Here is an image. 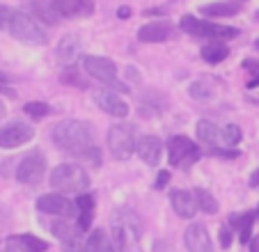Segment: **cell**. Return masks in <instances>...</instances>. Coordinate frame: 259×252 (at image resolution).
Returning <instances> with one entry per match:
<instances>
[{
	"mask_svg": "<svg viewBox=\"0 0 259 252\" xmlns=\"http://www.w3.org/2000/svg\"><path fill=\"white\" fill-rule=\"evenodd\" d=\"M3 85H7V76H5V73H0V88H3Z\"/></svg>",
	"mask_w": 259,
	"mask_h": 252,
	"instance_id": "b9f144b4",
	"label": "cell"
},
{
	"mask_svg": "<svg viewBox=\"0 0 259 252\" xmlns=\"http://www.w3.org/2000/svg\"><path fill=\"white\" fill-rule=\"evenodd\" d=\"M230 55V49H227L223 41H218V44H209L202 49V60H206L209 64H218L223 62V60Z\"/></svg>",
	"mask_w": 259,
	"mask_h": 252,
	"instance_id": "484cf974",
	"label": "cell"
},
{
	"mask_svg": "<svg viewBox=\"0 0 259 252\" xmlns=\"http://www.w3.org/2000/svg\"><path fill=\"white\" fill-rule=\"evenodd\" d=\"M76 206H78V229L88 232L92 227V218H94V197L92 195H78Z\"/></svg>",
	"mask_w": 259,
	"mask_h": 252,
	"instance_id": "ffe728a7",
	"label": "cell"
},
{
	"mask_svg": "<svg viewBox=\"0 0 259 252\" xmlns=\"http://www.w3.org/2000/svg\"><path fill=\"white\" fill-rule=\"evenodd\" d=\"M254 49H257V51H259V39H257V41H254Z\"/></svg>",
	"mask_w": 259,
	"mask_h": 252,
	"instance_id": "7bdbcfd3",
	"label": "cell"
},
{
	"mask_svg": "<svg viewBox=\"0 0 259 252\" xmlns=\"http://www.w3.org/2000/svg\"><path fill=\"white\" fill-rule=\"evenodd\" d=\"M209 154H213V156H225V158H239V154H236L234 149H223V147H213V149H209Z\"/></svg>",
	"mask_w": 259,
	"mask_h": 252,
	"instance_id": "836d02e7",
	"label": "cell"
},
{
	"mask_svg": "<svg viewBox=\"0 0 259 252\" xmlns=\"http://www.w3.org/2000/svg\"><path fill=\"white\" fill-rule=\"evenodd\" d=\"M46 172V158L44 154H39V151H32V154H28L23 160L19 163V167H16V179L21 181V184H39L41 177H44Z\"/></svg>",
	"mask_w": 259,
	"mask_h": 252,
	"instance_id": "9c48e42d",
	"label": "cell"
},
{
	"mask_svg": "<svg viewBox=\"0 0 259 252\" xmlns=\"http://www.w3.org/2000/svg\"><path fill=\"white\" fill-rule=\"evenodd\" d=\"M197 138H200L202 142H206V145H215V147L227 145L225 131H220L218 126L211 124V121H200V124H197Z\"/></svg>",
	"mask_w": 259,
	"mask_h": 252,
	"instance_id": "7402d4cb",
	"label": "cell"
},
{
	"mask_svg": "<svg viewBox=\"0 0 259 252\" xmlns=\"http://www.w3.org/2000/svg\"><path fill=\"white\" fill-rule=\"evenodd\" d=\"M195 199H197V206H200L204 214H215V211H218V202L213 199V195H211L209 190L197 188L195 190Z\"/></svg>",
	"mask_w": 259,
	"mask_h": 252,
	"instance_id": "f1b7e54d",
	"label": "cell"
},
{
	"mask_svg": "<svg viewBox=\"0 0 259 252\" xmlns=\"http://www.w3.org/2000/svg\"><path fill=\"white\" fill-rule=\"evenodd\" d=\"M108 149H110V154H113L117 160H126L128 156L138 149L133 129L122 126V124L113 126V129L108 131Z\"/></svg>",
	"mask_w": 259,
	"mask_h": 252,
	"instance_id": "ba28073f",
	"label": "cell"
},
{
	"mask_svg": "<svg viewBox=\"0 0 259 252\" xmlns=\"http://www.w3.org/2000/svg\"><path fill=\"white\" fill-rule=\"evenodd\" d=\"M117 16H119V19H128V16H131V10H128V7H119Z\"/></svg>",
	"mask_w": 259,
	"mask_h": 252,
	"instance_id": "74e56055",
	"label": "cell"
},
{
	"mask_svg": "<svg viewBox=\"0 0 259 252\" xmlns=\"http://www.w3.org/2000/svg\"><path fill=\"white\" fill-rule=\"evenodd\" d=\"M49 247V243L41 241L37 236L30 234H21V236H10L3 247V252H44Z\"/></svg>",
	"mask_w": 259,
	"mask_h": 252,
	"instance_id": "9a60e30c",
	"label": "cell"
},
{
	"mask_svg": "<svg viewBox=\"0 0 259 252\" xmlns=\"http://www.w3.org/2000/svg\"><path fill=\"white\" fill-rule=\"evenodd\" d=\"M200 12L204 16H209V19H223V16H234L239 12V7L232 5V3H209Z\"/></svg>",
	"mask_w": 259,
	"mask_h": 252,
	"instance_id": "d4e9b609",
	"label": "cell"
},
{
	"mask_svg": "<svg viewBox=\"0 0 259 252\" xmlns=\"http://www.w3.org/2000/svg\"><path fill=\"white\" fill-rule=\"evenodd\" d=\"M5 117V103H3V99H0V119Z\"/></svg>",
	"mask_w": 259,
	"mask_h": 252,
	"instance_id": "60d3db41",
	"label": "cell"
},
{
	"mask_svg": "<svg viewBox=\"0 0 259 252\" xmlns=\"http://www.w3.org/2000/svg\"><path fill=\"white\" fill-rule=\"evenodd\" d=\"M62 80H64V82H78V88H85V82L80 80V78L76 76V73H64Z\"/></svg>",
	"mask_w": 259,
	"mask_h": 252,
	"instance_id": "d590c367",
	"label": "cell"
},
{
	"mask_svg": "<svg viewBox=\"0 0 259 252\" xmlns=\"http://www.w3.org/2000/svg\"><path fill=\"white\" fill-rule=\"evenodd\" d=\"M23 110H25V115L34 117V119H41V117L51 115V106L44 103V101H30V103L23 106Z\"/></svg>",
	"mask_w": 259,
	"mask_h": 252,
	"instance_id": "f546056e",
	"label": "cell"
},
{
	"mask_svg": "<svg viewBox=\"0 0 259 252\" xmlns=\"http://www.w3.org/2000/svg\"><path fill=\"white\" fill-rule=\"evenodd\" d=\"M257 220V214L248 211V214H239V216H232L230 223L239 229V241L241 243H250V232H252V225Z\"/></svg>",
	"mask_w": 259,
	"mask_h": 252,
	"instance_id": "cb8c5ba5",
	"label": "cell"
},
{
	"mask_svg": "<svg viewBox=\"0 0 259 252\" xmlns=\"http://www.w3.org/2000/svg\"><path fill=\"white\" fill-rule=\"evenodd\" d=\"M80 252H117V247L110 243V238H108V234L103 229H94L92 236L80 247Z\"/></svg>",
	"mask_w": 259,
	"mask_h": 252,
	"instance_id": "603a6c76",
	"label": "cell"
},
{
	"mask_svg": "<svg viewBox=\"0 0 259 252\" xmlns=\"http://www.w3.org/2000/svg\"><path fill=\"white\" fill-rule=\"evenodd\" d=\"M250 252H259V238H254V241L250 243Z\"/></svg>",
	"mask_w": 259,
	"mask_h": 252,
	"instance_id": "f35d334b",
	"label": "cell"
},
{
	"mask_svg": "<svg viewBox=\"0 0 259 252\" xmlns=\"http://www.w3.org/2000/svg\"><path fill=\"white\" fill-rule=\"evenodd\" d=\"M32 126L23 124V121H10V124L0 126V147L3 149H16V147L32 140Z\"/></svg>",
	"mask_w": 259,
	"mask_h": 252,
	"instance_id": "30bf717a",
	"label": "cell"
},
{
	"mask_svg": "<svg viewBox=\"0 0 259 252\" xmlns=\"http://www.w3.org/2000/svg\"><path fill=\"white\" fill-rule=\"evenodd\" d=\"M78 53H80V39L73 37V34L62 37L60 39V44H58V49H55V58H58V62L64 64V67H69V64L76 62Z\"/></svg>",
	"mask_w": 259,
	"mask_h": 252,
	"instance_id": "d6986e66",
	"label": "cell"
},
{
	"mask_svg": "<svg viewBox=\"0 0 259 252\" xmlns=\"http://www.w3.org/2000/svg\"><path fill=\"white\" fill-rule=\"evenodd\" d=\"M94 101L103 112L113 117H126L128 115V103H124V99L119 94H115L113 90H94Z\"/></svg>",
	"mask_w": 259,
	"mask_h": 252,
	"instance_id": "8fae6325",
	"label": "cell"
},
{
	"mask_svg": "<svg viewBox=\"0 0 259 252\" xmlns=\"http://www.w3.org/2000/svg\"><path fill=\"white\" fill-rule=\"evenodd\" d=\"M37 211L46 216H60V218H69L73 214V204L64 199L62 195H41L37 199Z\"/></svg>",
	"mask_w": 259,
	"mask_h": 252,
	"instance_id": "7c38bea8",
	"label": "cell"
},
{
	"mask_svg": "<svg viewBox=\"0 0 259 252\" xmlns=\"http://www.w3.org/2000/svg\"><path fill=\"white\" fill-rule=\"evenodd\" d=\"M53 234L64 243L67 252H76V250H78V236H80V232H76V229H73L69 223H64V220H58V223L53 225Z\"/></svg>",
	"mask_w": 259,
	"mask_h": 252,
	"instance_id": "44dd1931",
	"label": "cell"
},
{
	"mask_svg": "<svg viewBox=\"0 0 259 252\" xmlns=\"http://www.w3.org/2000/svg\"><path fill=\"white\" fill-rule=\"evenodd\" d=\"M181 30L193 37H206V39H215V41H225V39H234L239 34L236 28H227V25H218L211 21H202L195 16H184L181 19Z\"/></svg>",
	"mask_w": 259,
	"mask_h": 252,
	"instance_id": "5b68a950",
	"label": "cell"
},
{
	"mask_svg": "<svg viewBox=\"0 0 259 252\" xmlns=\"http://www.w3.org/2000/svg\"><path fill=\"white\" fill-rule=\"evenodd\" d=\"M32 7H34V10H37V12H34V14H37V16H41V19H44L49 25L58 23V14H53V12H55V7H53V3H51V0H34V3H32Z\"/></svg>",
	"mask_w": 259,
	"mask_h": 252,
	"instance_id": "83f0119b",
	"label": "cell"
},
{
	"mask_svg": "<svg viewBox=\"0 0 259 252\" xmlns=\"http://www.w3.org/2000/svg\"><path fill=\"white\" fill-rule=\"evenodd\" d=\"M167 156H170V165H193L202 156V149L186 136H175L167 140Z\"/></svg>",
	"mask_w": 259,
	"mask_h": 252,
	"instance_id": "52a82bcc",
	"label": "cell"
},
{
	"mask_svg": "<svg viewBox=\"0 0 259 252\" xmlns=\"http://www.w3.org/2000/svg\"><path fill=\"white\" fill-rule=\"evenodd\" d=\"M53 142L60 149L69 151V154H76L78 158L92 160L94 165L101 163V154L99 149L92 145V129H90L85 121H62L53 129Z\"/></svg>",
	"mask_w": 259,
	"mask_h": 252,
	"instance_id": "6da1fadb",
	"label": "cell"
},
{
	"mask_svg": "<svg viewBox=\"0 0 259 252\" xmlns=\"http://www.w3.org/2000/svg\"><path fill=\"white\" fill-rule=\"evenodd\" d=\"M213 82L211 78H202V80H195L191 85V94L195 99H202V101H209V99L215 97V85H209Z\"/></svg>",
	"mask_w": 259,
	"mask_h": 252,
	"instance_id": "4316f807",
	"label": "cell"
},
{
	"mask_svg": "<svg viewBox=\"0 0 259 252\" xmlns=\"http://www.w3.org/2000/svg\"><path fill=\"white\" fill-rule=\"evenodd\" d=\"M83 69L92 78L106 82L108 90H113V92H128V85H124V82L117 78V67L113 64V60L99 58V55H85Z\"/></svg>",
	"mask_w": 259,
	"mask_h": 252,
	"instance_id": "277c9868",
	"label": "cell"
},
{
	"mask_svg": "<svg viewBox=\"0 0 259 252\" xmlns=\"http://www.w3.org/2000/svg\"><path fill=\"white\" fill-rule=\"evenodd\" d=\"M113 238L119 252H140L142 241V223L133 211H117L113 218Z\"/></svg>",
	"mask_w": 259,
	"mask_h": 252,
	"instance_id": "7a4b0ae2",
	"label": "cell"
},
{
	"mask_svg": "<svg viewBox=\"0 0 259 252\" xmlns=\"http://www.w3.org/2000/svg\"><path fill=\"white\" fill-rule=\"evenodd\" d=\"M51 186L60 193H83L90 188V177L80 165L62 163L51 172Z\"/></svg>",
	"mask_w": 259,
	"mask_h": 252,
	"instance_id": "3957f363",
	"label": "cell"
},
{
	"mask_svg": "<svg viewBox=\"0 0 259 252\" xmlns=\"http://www.w3.org/2000/svg\"><path fill=\"white\" fill-rule=\"evenodd\" d=\"M60 16H90L94 12V0H51Z\"/></svg>",
	"mask_w": 259,
	"mask_h": 252,
	"instance_id": "5bb4252c",
	"label": "cell"
},
{
	"mask_svg": "<svg viewBox=\"0 0 259 252\" xmlns=\"http://www.w3.org/2000/svg\"><path fill=\"white\" fill-rule=\"evenodd\" d=\"M167 181H170V172H161V175H158V179H156V188L161 190L163 186H167Z\"/></svg>",
	"mask_w": 259,
	"mask_h": 252,
	"instance_id": "8d00e7d4",
	"label": "cell"
},
{
	"mask_svg": "<svg viewBox=\"0 0 259 252\" xmlns=\"http://www.w3.org/2000/svg\"><path fill=\"white\" fill-rule=\"evenodd\" d=\"M10 34L14 39H19V41H23V44H32V46H41L49 41V37H46V32L37 25V21H32L28 14H23V12H14V16H12L10 21Z\"/></svg>",
	"mask_w": 259,
	"mask_h": 252,
	"instance_id": "8992f818",
	"label": "cell"
},
{
	"mask_svg": "<svg viewBox=\"0 0 259 252\" xmlns=\"http://www.w3.org/2000/svg\"><path fill=\"white\" fill-rule=\"evenodd\" d=\"M138 156L145 160L147 165H158L163 156V142L156 136H145L138 142Z\"/></svg>",
	"mask_w": 259,
	"mask_h": 252,
	"instance_id": "ac0fdd59",
	"label": "cell"
},
{
	"mask_svg": "<svg viewBox=\"0 0 259 252\" xmlns=\"http://www.w3.org/2000/svg\"><path fill=\"white\" fill-rule=\"evenodd\" d=\"M184 241H186L188 252H213V245H211L209 234H206V229L202 227L200 223H193L191 227L186 229Z\"/></svg>",
	"mask_w": 259,
	"mask_h": 252,
	"instance_id": "2e32d148",
	"label": "cell"
},
{
	"mask_svg": "<svg viewBox=\"0 0 259 252\" xmlns=\"http://www.w3.org/2000/svg\"><path fill=\"white\" fill-rule=\"evenodd\" d=\"M250 186H259V170L252 175V179H250Z\"/></svg>",
	"mask_w": 259,
	"mask_h": 252,
	"instance_id": "ab89813d",
	"label": "cell"
},
{
	"mask_svg": "<svg viewBox=\"0 0 259 252\" xmlns=\"http://www.w3.org/2000/svg\"><path fill=\"white\" fill-rule=\"evenodd\" d=\"M257 216H259V214H257Z\"/></svg>",
	"mask_w": 259,
	"mask_h": 252,
	"instance_id": "ee69618b",
	"label": "cell"
},
{
	"mask_svg": "<svg viewBox=\"0 0 259 252\" xmlns=\"http://www.w3.org/2000/svg\"><path fill=\"white\" fill-rule=\"evenodd\" d=\"M12 16H14V12H12L10 7H7V5H0V30L10 28V21H12Z\"/></svg>",
	"mask_w": 259,
	"mask_h": 252,
	"instance_id": "d6a6232c",
	"label": "cell"
},
{
	"mask_svg": "<svg viewBox=\"0 0 259 252\" xmlns=\"http://www.w3.org/2000/svg\"><path fill=\"white\" fill-rule=\"evenodd\" d=\"M243 69L252 73V78L248 80V88H259V60H245Z\"/></svg>",
	"mask_w": 259,
	"mask_h": 252,
	"instance_id": "4dcf8cb0",
	"label": "cell"
},
{
	"mask_svg": "<svg viewBox=\"0 0 259 252\" xmlns=\"http://www.w3.org/2000/svg\"><path fill=\"white\" fill-rule=\"evenodd\" d=\"M223 131H225V140H227V145L230 147H234V145H239L241 142V129L236 124H227Z\"/></svg>",
	"mask_w": 259,
	"mask_h": 252,
	"instance_id": "1f68e13d",
	"label": "cell"
},
{
	"mask_svg": "<svg viewBox=\"0 0 259 252\" xmlns=\"http://www.w3.org/2000/svg\"><path fill=\"white\" fill-rule=\"evenodd\" d=\"M175 37V28L167 21H158V23H147L138 30V39L145 41V44H158V41H165V39Z\"/></svg>",
	"mask_w": 259,
	"mask_h": 252,
	"instance_id": "4fadbf2b",
	"label": "cell"
},
{
	"mask_svg": "<svg viewBox=\"0 0 259 252\" xmlns=\"http://www.w3.org/2000/svg\"><path fill=\"white\" fill-rule=\"evenodd\" d=\"M220 243H223V247H230V243H232V232L230 229H220Z\"/></svg>",
	"mask_w": 259,
	"mask_h": 252,
	"instance_id": "e575fe53",
	"label": "cell"
},
{
	"mask_svg": "<svg viewBox=\"0 0 259 252\" xmlns=\"http://www.w3.org/2000/svg\"><path fill=\"white\" fill-rule=\"evenodd\" d=\"M170 202H172V208L177 211V216H181V218H193V216L197 214L195 193H188V190H172Z\"/></svg>",
	"mask_w": 259,
	"mask_h": 252,
	"instance_id": "e0dca14e",
	"label": "cell"
}]
</instances>
